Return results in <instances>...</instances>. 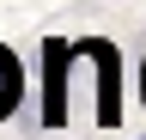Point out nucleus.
<instances>
[{"label": "nucleus", "mask_w": 146, "mask_h": 140, "mask_svg": "<svg viewBox=\"0 0 146 140\" xmlns=\"http://www.w3.org/2000/svg\"><path fill=\"white\" fill-rule=\"evenodd\" d=\"M140 92H146V67H140Z\"/></svg>", "instance_id": "3"}, {"label": "nucleus", "mask_w": 146, "mask_h": 140, "mask_svg": "<svg viewBox=\"0 0 146 140\" xmlns=\"http://www.w3.org/2000/svg\"><path fill=\"white\" fill-rule=\"evenodd\" d=\"M73 55L98 67V128H122V55L110 37H85L73 43Z\"/></svg>", "instance_id": "1"}, {"label": "nucleus", "mask_w": 146, "mask_h": 140, "mask_svg": "<svg viewBox=\"0 0 146 140\" xmlns=\"http://www.w3.org/2000/svg\"><path fill=\"white\" fill-rule=\"evenodd\" d=\"M18 104H25V67H18V55L0 43V122H6Z\"/></svg>", "instance_id": "2"}]
</instances>
